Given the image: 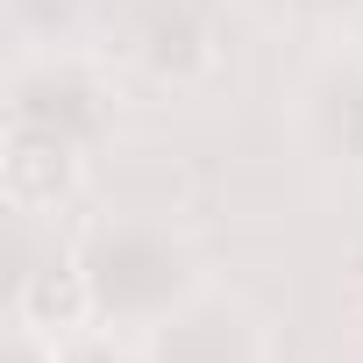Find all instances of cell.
<instances>
[{
	"instance_id": "cell-1",
	"label": "cell",
	"mask_w": 363,
	"mask_h": 363,
	"mask_svg": "<svg viewBox=\"0 0 363 363\" xmlns=\"http://www.w3.org/2000/svg\"><path fill=\"white\" fill-rule=\"evenodd\" d=\"M86 186V157L65 128H43V121H15L8 143H0V193H8L15 214L43 221L57 207H72Z\"/></svg>"
},
{
	"instance_id": "cell-2",
	"label": "cell",
	"mask_w": 363,
	"mask_h": 363,
	"mask_svg": "<svg viewBox=\"0 0 363 363\" xmlns=\"http://www.w3.org/2000/svg\"><path fill=\"white\" fill-rule=\"evenodd\" d=\"M93 313H100V292H93V278H86L79 257H50V264H36L15 285V328L29 342H50V349L79 342L93 328Z\"/></svg>"
}]
</instances>
